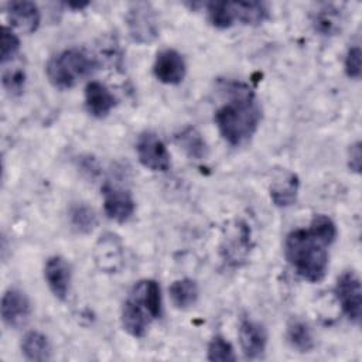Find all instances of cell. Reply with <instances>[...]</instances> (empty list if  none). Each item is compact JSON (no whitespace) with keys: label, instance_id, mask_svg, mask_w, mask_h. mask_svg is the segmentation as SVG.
<instances>
[{"label":"cell","instance_id":"cell-1","mask_svg":"<svg viewBox=\"0 0 362 362\" xmlns=\"http://www.w3.org/2000/svg\"><path fill=\"white\" fill-rule=\"evenodd\" d=\"M337 238L331 218L315 215L307 229L290 232L284 242V255L298 276L311 283L321 281L328 269L327 247Z\"/></svg>","mask_w":362,"mask_h":362},{"label":"cell","instance_id":"cell-2","mask_svg":"<svg viewBox=\"0 0 362 362\" xmlns=\"http://www.w3.org/2000/svg\"><path fill=\"white\" fill-rule=\"evenodd\" d=\"M222 90L226 92L228 102L216 110L215 123L230 146H240L257 130L262 107L250 88L242 82H222Z\"/></svg>","mask_w":362,"mask_h":362},{"label":"cell","instance_id":"cell-3","mask_svg":"<svg viewBox=\"0 0 362 362\" xmlns=\"http://www.w3.org/2000/svg\"><path fill=\"white\" fill-rule=\"evenodd\" d=\"M161 315V291L156 280L137 281L122 307V325L133 337H144L153 320Z\"/></svg>","mask_w":362,"mask_h":362},{"label":"cell","instance_id":"cell-4","mask_svg":"<svg viewBox=\"0 0 362 362\" xmlns=\"http://www.w3.org/2000/svg\"><path fill=\"white\" fill-rule=\"evenodd\" d=\"M96 61L81 49H65L52 57L47 64V76L58 89H69L88 76Z\"/></svg>","mask_w":362,"mask_h":362},{"label":"cell","instance_id":"cell-5","mask_svg":"<svg viewBox=\"0 0 362 362\" xmlns=\"http://www.w3.org/2000/svg\"><path fill=\"white\" fill-rule=\"evenodd\" d=\"M127 25L132 38L140 44H148L158 37V20L147 3H134L127 13Z\"/></svg>","mask_w":362,"mask_h":362},{"label":"cell","instance_id":"cell-6","mask_svg":"<svg viewBox=\"0 0 362 362\" xmlns=\"http://www.w3.org/2000/svg\"><path fill=\"white\" fill-rule=\"evenodd\" d=\"M335 296L344 314L355 324L361 321L362 288L358 274L352 270L342 273L335 284Z\"/></svg>","mask_w":362,"mask_h":362},{"label":"cell","instance_id":"cell-7","mask_svg":"<svg viewBox=\"0 0 362 362\" xmlns=\"http://www.w3.org/2000/svg\"><path fill=\"white\" fill-rule=\"evenodd\" d=\"M136 151L141 165L151 171L164 173L171 165L170 154L164 143L157 134L151 132H144L139 136L136 143Z\"/></svg>","mask_w":362,"mask_h":362},{"label":"cell","instance_id":"cell-8","mask_svg":"<svg viewBox=\"0 0 362 362\" xmlns=\"http://www.w3.org/2000/svg\"><path fill=\"white\" fill-rule=\"evenodd\" d=\"M93 260L103 273H117L124 260V247L120 238L115 233H103L93 247Z\"/></svg>","mask_w":362,"mask_h":362},{"label":"cell","instance_id":"cell-9","mask_svg":"<svg viewBox=\"0 0 362 362\" xmlns=\"http://www.w3.org/2000/svg\"><path fill=\"white\" fill-rule=\"evenodd\" d=\"M1 318L3 322L10 328L23 327L31 314L30 300L18 288H8L1 297Z\"/></svg>","mask_w":362,"mask_h":362},{"label":"cell","instance_id":"cell-10","mask_svg":"<svg viewBox=\"0 0 362 362\" xmlns=\"http://www.w3.org/2000/svg\"><path fill=\"white\" fill-rule=\"evenodd\" d=\"M154 76L167 85L180 83L187 72V65L182 55L175 49H163L157 54L153 65Z\"/></svg>","mask_w":362,"mask_h":362},{"label":"cell","instance_id":"cell-11","mask_svg":"<svg viewBox=\"0 0 362 362\" xmlns=\"http://www.w3.org/2000/svg\"><path fill=\"white\" fill-rule=\"evenodd\" d=\"M239 341L247 359H259L266 351L267 332L260 322L245 318L239 327Z\"/></svg>","mask_w":362,"mask_h":362},{"label":"cell","instance_id":"cell-12","mask_svg":"<svg viewBox=\"0 0 362 362\" xmlns=\"http://www.w3.org/2000/svg\"><path fill=\"white\" fill-rule=\"evenodd\" d=\"M44 277L52 294L58 300H65L71 287V267L61 256H51L44 266Z\"/></svg>","mask_w":362,"mask_h":362},{"label":"cell","instance_id":"cell-13","mask_svg":"<svg viewBox=\"0 0 362 362\" xmlns=\"http://www.w3.org/2000/svg\"><path fill=\"white\" fill-rule=\"evenodd\" d=\"M103 208L105 214L110 219L116 222H126L134 212V201L126 189L113 185H105Z\"/></svg>","mask_w":362,"mask_h":362},{"label":"cell","instance_id":"cell-14","mask_svg":"<svg viewBox=\"0 0 362 362\" xmlns=\"http://www.w3.org/2000/svg\"><path fill=\"white\" fill-rule=\"evenodd\" d=\"M250 250V232L247 226L242 222H238L226 238L223 239L222 253L228 263L239 266L247 256Z\"/></svg>","mask_w":362,"mask_h":362},{"label":"cell","instance_id":"cell-15","mask_svg":"<svg viewBox=\"0 0 362 362\" xmlns=\"http://www.w3.org/2000/svg\"><path fill=\"white\" fill-rule=\"evenodd\" d=\"M7 16L14 28L24 34L34 33L40 25V10L33 1H11L7 4Z\"/></svg>","mask_w":362,"mask_h":362},{"label":"cell","instance_id":"cell-16","mask_svg":"<svg viewBox=\"0 0 362 362\" xmlns=\"http://www.w3.org/2000/svg\"><path fill=\"white\" fill-rule=\"evenodd\" d=\"M85 105L92 116L105 117L115 107L116 99L103 83L92 81L85 89Z\"/></svg>","mask_w":362,"mask_h":362},{"label":"cell","instance_id":"cell-17","mask_svg":"<svg viewBox=\"0 0 362 362\" xmlns=\"http://www.w3.org/2000/svg\"><path fill=\"white\" fill-rule=\"evenodd\" d=\"M298 194V178L294 173H286L277 177L270 185V198L277 206H290L296 202Z\"/></svg>","mask_w":362,"mask_h":362},{"label":"cell","instance_id":"cell-18","mask_svg":"<svg viewBox=\"0 0 362 362\" xmlns=\"http://www.w3.org/2000/svg\"><path fill=\"white\" fill-rule=\"evenodd\" d=\"M21 352L27 361H49L51 344L44 334L30 331L21 339Z\"/></svg>","mask_w":362,"mask_h":362},{"label":"cell","instance_id":"cell-19","mask_svg":"<svg viewBox=\"0 0 362 362\" xmlns=\"http://www.w3.org/2000/svg\"><path fill=\"white\" fill-rule=\"evenodd\" d=\"M235 20L257 25L269 18V8L263 1H232Z\"/></svg>","mask_w":362,"mask_h":362},{"label":"cell","instance_id":"cell-20","mask_svg":"<svg viewBox=\"0 0 362 362\" xmlns=\"http://www.w3.org/2000/svg\"><path fill=\"white\" fill-rule=\"evenodd\" d=\"M170 298L175 308L185 310L195 304L198 298V286L191 279H180L175 280L170 288Z\"/></svg>","mask_w":362,"mask_h":362},{"label":"cell","instance_id":"cell-21","mask_svg":"<svg viewBox=\"0 0 362 362\" xmlns=\"http://www.w3.org/2000/svg\"><path fill=\"white\" fill-rule=\"evenodd\" d=\"M177 143L194 160H204L208 154V147L202 136L194 127L182 129L177 136Z\"/></svg>","mask_w":362,"mask_h":362},{"label":"cell","instance_id":"cell-22","mask_svg":"<svg viewBox=\"0 0 362 362\" xmlns=\"http://www.w3.org/2000/svg\"><path fill=\"white\" fill-rule=\"evenodd\" d=\"M287 339L300 352H310L314 348V338L308 324L300 318H293L287 325Z\"/></svg>","mask_w":362,"mask_h":362},{"label":"cell","instance_id":"cell-23","mask_svg":"<svg viewBox=\"0 0 362 362\" xmlns=\"http://www.w3.org/2000/svg\"><path fill=\"white\" fill-rule=\"evenodd\" d=\"M69 222L76 232L89 233L96 226L98 218L90 206L85 204H76L69 211Z\"/></svg>","mask_w":362,"mask_h":362},{"label":"cell","instance_id":"cell-24","mask_svg":"<svg viewBox=\"0 0 362 362\" xmlns=\"http://www.w3.org/2000/svg\"><path fill=\"white\" fill-rule=\"evenodd\" d=\"M208 11V18L211 24L216 28H229L233 25L235 20V13L232 8V1H212L208 3L206 7Z\"/></svg>","mask_w":362,"mask_h":362},{"label":"cell","instance_id":"cell-25","mask_svg":"<svg viewBox=\"0 0 362 362\" xmlns=\"http://www.w3.org/2000/svg\"><path fill=\"white\" fill-rule=\"evenodd\" d=\"M339 21H341V18H339V14L337 13V10H332L329 6H327L325 8L320 10L315 14L313 24L317 31H320L325 35H332L334 33L338 31Z\"/></svg>","mask_w":362,"mask_h":362},{"label":"cell","instance_id":"cell-26","mask_svg":"<svg viewBox=\"0 0 362 362\" xmlns=\"http://www.w3.org/2000/svg\"><path fill=\"white\" fill-rule=\"evenodd\" d=\"M208 359L214 362H233L236 356L232 345L225 338L216 335L208 345Z\"/></svg>","mask_w":362,"mask_h":362},{"label":"cell","instance_id":"cell-27","mask_svg":"<svg viewBox=\"0 0 362 362\" xmlns=\"http://www.w3.org/2000/svg\"><path fill=\"white\" fill-rule=\"evenodd\" d=\"M3 86L4 89L13 95H21L25 86V72L21 66H14L10 69H6L3 72Z\"/></svg>","mask_w":362,"mask_h":362},{"label":"cell","instance_id":"cell-28","mask_svg":"<svg viewBox=\"0 0 362 362\" xmlns=\"http://www.w3.org/2000/svg\"><path fill=\"white\" fill-rule=\"evenodd\" d=\"M18 48H20L18 37L13 33V30L3 25L1 34H0V61H1V64L10 61L17 54Z\"/></svg>","mask_w":362,"mask_h":362},{"label":"cell","instance_id":"cell-29","mask_svg":"<svg viewBox=\"0 0 362 362\" xmlns=\"http://www.w3.org/2000/svg\"><path fill=\"white\" fill-rule=\"evenodd\" d=\"M345 72L349 78L358 79L361 76V48L352 47L345 57Z\"/></svg>","mask_w":362,"mask_h":362},{"label":"cell","instance_id":"cell-30","mask_svg":"<svg viewBox=\"0 0 362 362\" xmlns=\"http://www.w3.org/2000/svg\"><path fill=\"white\" fill-rule=\"evenodd\" d=\"M361 157H362V153H361V143L356 141L355 144L351 146L349 148V160H348V165L352 171L355 173H359L361 171Z\"/></svg>","mask_w":362,"mask_h":362},{"label":"cell","instance_id":"cell-31","mask_svg":"<svg viewBox=\"0 0 362 362\" xmlns=\"http://www.w3.org/2000/svg\"><path fill=\"white\" fill-rule=\"evenodd\" d=\"M88 4H89L88 1H85V3H68V6H69V7H72V8H76V10H81V8L86 7Z\"/></svg>","mask_w":362,"mask_h":362}]
</instances>
